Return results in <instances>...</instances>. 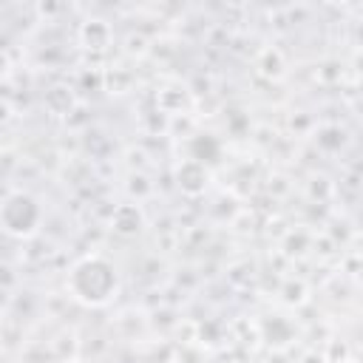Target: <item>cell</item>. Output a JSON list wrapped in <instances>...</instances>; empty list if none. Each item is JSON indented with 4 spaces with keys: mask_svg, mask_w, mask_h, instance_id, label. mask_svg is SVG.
I'll return each instance as SVG.
<instances>
[{
    "mask_svg": "<svg viewBox=\"0 0 363 363\" xmlns=\"http://www.w3.org/2000/svg\"><path fill=\"white\" fill-rule=\"evenodd\" d=\"M176 179H179L182 193H187V196H199V193H204V187H207V182H210V173H207L204 162L187 159V162L179 164Z\"/></svg>",
    "mask_w": 363,
    "mask_h": 363,
    "instance_id": "obj_3",
    "label": "cell"
},
{
    "mask_svg": "<svg viewBox=\"0 0 363 363\" xmlns=\"http://www.w3.org/2000/svg\"><path fill=\"white\" fill-rule=\"evenodd\" d=\"M14 363H23V360H14Z\"/></svg>",
    "mask_w": 363,
    "mask_h": 363,
    "instance_id": "obj_9",
    "label": "cell"
},
{
    "mask_svg": "<svg viewBox=\"0 0 363 363\" xmlns=\"http://www.w3.org/2000/svg\"><path fill=\"white\" fill-rule=\"evenodd\" d=\"M111 227H113V233H119V235H136V233H142V227H145V213H142V207L133 204V201L119 204V207L111 213Z\"/></svg>",
    "mask_w": 363,
    "mask_h": 363,
    "instance_id": "obj_4",
    "label": "cell"
},
{
    "mask_svg": "<svg viewBox=\"0 0 363 363\" xmlns=\"http://www.w3.org/2000/svg\"><path fill=\"white\" fill-rule=\"evenodd\" d=\"M360 281H363V261H360Z\"/></svg>",
    "mask_w": 363,
    "mask_h": 363,
    "instance_id": "obj_7",
    "label": "cell"
},
{
    "mask_svg": "<svg viewBox=\"0 0 363 363\" xmlns=\"http://www.w3.org/2000/svg\"><path fill=\"white\" fill-rule=\"evenodd\" d=\"M45 105H48V111H54V113H65V111L74 105V96H71L68 88L57 85V88H51V91L45 94Z\"/></svg>",
    "mask_w": 363,
    "mask_h": 363,
    "instance_id": "obj_6",
    "label": "cell"
},
{
    "mask_svg": "<svg viewBox=\"0 0 363 363\" xmlns=\"http://www.w3.org/2000/svg\"><path fill=\"white\" fill-rule=\"evenodd\" d=\"M0 224L11 238H31L43 224V207L31 193L9 190L0 207Z\"/></svg>",
    "mask_w": 363,
    "mask_h": 363,
    "instance_id": "obj_2",
    "label": "cell"
},
{
    "mask_svg": "<svg viewBox=\"0 0 363 363\" xmlns=\"http://www.w3.org/2000/svg\"><path fill=\"white\" fill-rule=\"evenodd\" d=\"M65 286L74 301L85 306H105L119 295V272L108 258L85 255L71 267Z\"/></svg>",
    "mask_w": 363,
    "mask_h": 363,
    "instance_id": "obj_1",
    "label": "cell"
},
{
    "mask_svg": "<svg viewBox=\"0 0 363 363\" xmlns=\"http://www.w3.org/2000/svg\"><path fill=\"white\" fill-rule=\"evenodd\" d=\"M65 363H79V360H65Z\"/></svg>",
    "mask_w": 363,
    "mask_h": 363,
    "instance_id": "obj_8",
    "label": "cell"
},
{
    "mask_svg": "<svg viewBox=\"0 0 363 363\" xmlns=\"http://www.w3.org/2000/svg\"><path fill=\"white\" fill-rule=\"evenodd\" d=\"M79 40L91 51H105L111 45V26L105 20H88L79 28Z\"/></svg>",
    "mask_w": 363,
    "mask_h": 363,
    "instance_id": "obj_5",
    "label": "cell"
}]
</instances>
